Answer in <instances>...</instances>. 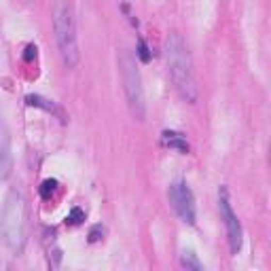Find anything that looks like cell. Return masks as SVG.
<instances>
[{
    "label": "cell",
    "mask_w": 271,
    "mask_h": 271,
    "mask_svg": "<svg viewBox=\"0 0 271 271\" xmlns=\"http://www.w3.org/2000/svg\"><path fill=\"white\" fill-rule=\"evenodd\" d=\"M163 142L168 144V146H172V148H178L180 153H189L187 140H184L180 134H176V131H163Z\"/></svg>",
    "instance_id": "cell-8"
},
{
    "label": "cell",
    "mask_w": 271,
    "mask_h": 271,
    "mask_svg": "<svg viewBox=\"0 0 271 271\" xmlns=\"http://www.w3.org/2000/svg\"><path fill=\"white\" fill-rule=\"evenodd\" d=\"M102 235H104V227H102V224H96V227L89 231V241H91V244H96V241L102 239Z\"/></svg>",
    "instance_id": "cell-14"
},
{
    "label": "cell",
    "mask_w": 271,
    "mask_h": 271,
    "mask_svg": "<svg viewBox=\"0 0 271 271\" xmlns=\"http://www.w3.org/2000/svg\"><path fill=\"white\" fill-rule=\"evenodd\" d=\"M138 57H140V60L144 62V64H146V62L151 60V51H148V47H146V43H144L142 38L138 40Z\"/></svg>",
    "instance_id": "cell-13"
},
{
    "label": "cell",
    "mask_w": 271,
    "mask_h": 271,
    "mask_svg": "<svg viewBox=\"0 0 271 271\" xmlns=\"http://www.w3.org/2000/svg\"><path fill=\"white\" fill-rule=\"evenodd\" d=\"M4 244L13 252H19L26 244V197L21 191L11 189L0 212Z\"/></svg>",
    "instance_id": "cell-2"
},
{
    "label": "cell",
    "mask_w": 271,
    "mask_h": 271,
    "mask_svg": "<svg viewBox=\"0 0 271 271\" xmlns=\"http://www.w3.org/2000/svg\"><path fill=\"white\" fill-rule=\"evenodd\" d=\"M121 72H123V85H125V94H128L131 112L138 121H144L146 114V106H144V94H142V85H140V74L136 70L134 57L129 55V51H121Z\"/></svg>",
    "instance_id": "cell-4"
},
{
    "label": "cell",
    "mask_w": 271,
    "mask_h": 271,
    "mask_svg": "<svg viewBox=\"0 0 271 271\" xmlns=\"http://www.w3.org/2000/svg\"><path fill=\"white\" fill-rule=\"evenodd\" d=\"M34 57H36V47H34V45H28V47H26V53H24V60H26V62H32Z\"/></svg>",
    "instance_id": "cell-15"
},
{
    "label": "cell",
    "mask_w": 271,
    "mask_h": 271,
    "mask_svg": "<svg viewBox=\"0 0 271 271\" xmlns=\"http://www.w3.org/2000/svg\"><path fill=\"white\" fill-rule=\"evenodd\" d=\"M13 172V153H11V136L4 123H0V180L11 176Z\"/></svg>",
    "instance_id": "cell-7"
},
{
    "label": "cell",
    "mask_w": 271,
    "mask_h": 271,
    "mask_svg": "<svg viewBox=\"0 0 271 271\" xmlns=\"http://www.w3.org/2000/svg\"><path fill=\"white\" fill-rule=\"evenodd\" d=\"M53 32L55 43L60 49V55L68 68H74L80 60L79 53V40H77V28H74V17L68 0H55L53 7Z\"/></svg>",
    "instance_id": "cell-3"
},
{
    "label": "cell",
    "mask_w": 271,
    "mask_h": 271,
    "mask_svg": "<svg viewBox=\"0 0 271 271\" xmlns=\"http://www.w3.org/2000/svg\"><path fill=\"white\" fill-rule=\"evenodd\" d=\"M182 265L187 269H195V271H201L204 267H201V263L195 258L193 252H182Z\"/></svg>",
    "instance_id": "cell-11"
},
{
    "label": "cell",
    "mask_w": 271,
    "mask_h": 271,
    "mask_svg": "<svg viewBox=\"0 0 271 271\" xmlns=\"http://www.w3.org/2000/svg\"><path fill=\"white\" fill-rule=\"evenodd\" d=\"M170 201L184 223L195 224V199L187 182H174L170 187Z\"/></svg>",
    "instance_id": "cell-5"
},
{
    "label": "cell",
    "mask_w": 271,
    "mask_h": 271,
    "mask_svg": "<svg viewBox=\"0 0 271 271\" xmlns=\"http://www.w3.org/2000/svg\"><path fill=\"white\" fill-rule=\"evenodd\" d=\"M66 221L70 223V224H80V223L85 221V212L80 210V207H72V210H70V214H68Z\"/></svg>",
    "instance_id": "cell-12"
},
{
    "label": "cell",
    "mask_w": 271,
    "mask_h": 271,
    "mask_svg": "<svg viewBox=\"0 0 271 271\" xmlns=\"http://www.w3.org/2000/svg\"><path fill=\"white\" fill-rule=\"evenodd\" d=\"M55 189H57V180H53V178H49V180H45L43 184H40L38 193H40V197H43V199H49L51 195H53Z\"/></svg>",
    "instance_id": "cell-10"
},
{
    "label": "cell",
    "mask_w": 271,
    "mask_h": 271,
    "mask_svg": "<svg viewBox=\"0 0 271 271\" xmlns=\"http://www.w3.org/2000/svg\"><path fill=\"white\" fill-rule=\"evenodd\" d=\"M218 210H221V216H223L224 224H227L231 252L238 255L239 248H241V224L231 210V204H229V197H227V189H221V191H218Z\"/></svg>",
    "instance_id": "cell-6"
},
{
    "label": "cell",
    "mask_w": 271,
    "mask_h": 271,
    "mask_svg": "<svg viewBox=\"0 0 271 271\" xmlns=\"http://www.w3.org/2000/svg\"><path fill=\"white\" fill-rule=\"evenodd\" d=\"M165 60H168V68L178 94L187 102L195 104L197 102V80H195L193 60L187 43L178 32H172L168 40H165Z\"/></svg>",
    "instance_id": "cell-1"
},
{
    "label": "cell",
    "mask_w": 271,
    "mask_h": 271,
    "mask_svg": "<svg viewBox=\"0 0 271 271\" xmlns=\"http://www.w3.org/2000/svg\"><path fill=\"white\" fill-rule=\"evenodd\" d=\"M26 104L28 106L43 108V111H47V112H60L55 108V104L51 100H47V97H43V96H26Z\"/></svg>",
    "instance_id": "cell-9"
}]
</instances>
